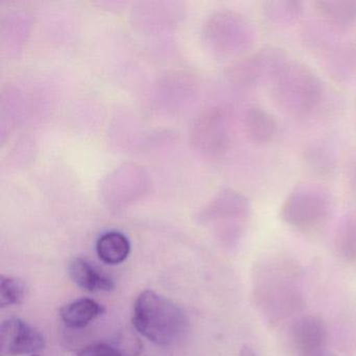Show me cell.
Returning <instances> with one entry per match:
<instances>
[{"instance_id":"cell-1","label":"cell","mask_w":356,"mask_h":356,"mask_svg":"<svg viewBox=\"0 0 356 356\" xmlns=\"http://www.w3.org/2000/svg\"><path fill=\"white\" fill-rule=\"evenodd\" d=\"M302 270L284 256H268L254 266L252 299L261 320L274 329L301 316L306 307Z\"/></svg>"},{"instance_id":"cell-2","label":"cell","mask_w":356,"mask_h":356,"mask_svg":"<svg viewBox=\"0 0 356 356\" xmlns=\"http://www.w3.org/2000/svg\"><path fill=\"white\" fill-rule=\"evenodd\" d=\"M270 99L277 109L295 120L314 115L325 99L320 76L303 62L287 60L268 83Z\"/></svg>"},{"instance_id":"cell-3","label":"cell","mask_w":356,"mask_h":356,"mask_svg":"<svg viewBox=\"0 0 356 356\" xmlns=\"http://www.w3.org/2000/svg\"><path fill=\"white\" fill-rule=\"evenodd\" d=\"M132 323L143 337L164 347L180 341L187 328L182 308L149 289L139 293L135 300Z\"/></svg>"},{"instance_id":"cell-4","label":"cell","mask_w":356,"mask_h":356,"mask_svg":"<svg viewBox=\"0 0 356 356\" xmlns=\"http://www.w3.org/2000/svg\"><path fill=\"white\" fill-rule=\"evenodd\" d=\"M332 214V201L324 187L301 183L287 195L280 208V218L298 232L314 235L324 230Z\"/></svg>"},{"instance_id":"cell-5","label":"cell","mask_w":356,"mask_h":356,"mask_svg":"<svg viewBox=\"0 0 356 356\" xmlns=\"http://www.w3.org/2000/svg\"><path fill=\"white\" fill-rule=\"evenodd\" d=\"M309 44L320 56L323 66L335 82H348L356 74V44L333 42L325 36L310 37Z\"/></svg>"},{"instance_id":"cell-6","label":"cell","mask_w":356,"mask_h":356,"mask_svg":"<svg viewBox=\"0 0 356 356\" xmlns=\"http://www.w3.org/2000/svg\"><path fill=\"white\" fill-rule=\"evenodd\" d=\"M44 347V335L26 321L19 318H9L1 323L0 356L34 355Z\"/></svg>"},{"instance_id":"cell-7","label":"cell","mask_w":356,"mask_h":356,"mask_svg":"<svg viewBox=\"0 0 356 356\" xmlns=\"http://www.w3.org/2000/svg\"><path fill=\"white\" fill-rule=\"evenodd\" d=\"M289 347L298 356H309L327 349L328 328L320 316L301 314L289 323Z\"/></svg>"},{"instance_id":"cell-8","label":"cell","mask_w":356,"mask_h":356,"mask_svg":"<svg viewBox=\"0 0 356 356\" xmlns=\"http://www.w3.org/2000/svg\"><path fill=\"white\" fill-rule=\"evenodd\" d=\"M286 51L280 47H264L243 60L238 67V80L247 87L268 85L279 68L289 60Z\"/></svg>"},{"instance_id":"cell-9","label":"cell","mask_w":356,"mask_h":356,"mask_svg":"<svg viewBox=\"0 0 356 356\" xmlns=\"http://www.w3.org/2000/svg\"><path fill=\"white\" fill-rule=\"evenodd\" d=\"M314 8L325 28L334 34H345L356 24V0H318Z\"/></svg>"},{"instance_id":"cell-10","label":"cell","mask_w":356,"mask_h":356,"mask_svg":"<svg viewBox=\"0 0 356 356\" xmlns=\"http://www.w3.org/2000/svg\"><path fill=\"white\" fill-rule=\"evenodd\" d=\"M245 130L254 145H270L278 132V124L272 113L261 106H252L245 115Z\"/></svg>"},{"instance_id":"cell-11","label":"cell","mask_w":356,"mask_h":356,"mask_svg":"<svg viewBox=\"0 0 356 356\" xmlns=\"http://www.w3.org/2000/svg\"><path fill=\"white\" fill-rule=\"evenodd\" d=\"M70 274L79 287L89 293L110 291L114 289L112 279L99 273L95 266L82 258H76L70 262Z\"/></svg>"},{"instance_id":"cell-12","label":"cell","mask_w":356,"mask_h":356,"mask_svg":"<svg viewBox=\"0 0 356 356\" xmlns=\"http://www.w3.org/2000/svg\"><path fill=\"white\" fill-rule=\"evenodd\" d=\"M105 312V308L89 298L74 300L60 310V316L66 326L70 328H84Z\"/></svg>"},{"instance_id":"cell-13","label":"cell","mask_w":356,"mask_h":356,"mask_svg":"<svg viewBox=\"0 0 356 356\" xmlns=\"http://www.w3.org/2000/svg\"><path fill=\"white\" fill-rule=\"evenodd\" d=\"M333 247L339 259L356 264V216L341 218L333 235Z\"/></svg>"},{"instance_id":"cell-14","label":"cell","mask_w":356,"mask_h":356,"mask_svg":"<svg viewBox=\"0 0 356 356\" xmlns=\"http://www.w3.org/2000/svg\"><path fill=\"white\" fill-rule=\"evenodd\" d=\"M97 251L102 261L116 266L128 258L131 251L130 241L122 233L111 231L99 237Z\"/></svg>"},{"instance_id":"cell-15","label":"cell","mask_w":356,"mask_h":356,"mask_svg":"<svg viewBox=\"0 0 356 356\" xmlns=\"http://www.w3.org/2000/svg\"><path fill=\"white\" fill-rule=\"evenodd\" d=\"M264 17L276 26L296 24L304 13V3L299 0H273L264 3Z\"/></svg>"},{"instance_id":"cell-16","label":"cell","mask_w":356,"mask_h":356,"mask_svg":"<svg viewBox=\"0 0 356 356\" xmlns=\"http://www.w3.org/2000/svg\"><path fill=\"white\" fill-rule=\"evenodd\" d=\"M303 162L306 170L316 178L329 179L334 174V157L322 145H308L304 149Z\"/></svg>"},{"instance_id":"cell-17","label":"cell","mask_w":356,"mask_h":356,"mask_svg":"<svg viewBox=\"0 0 356 356\" xmlns=\"http://www.w3.org/2000/svg\"><path fill=\"white\" fill-rule=\"evenodd\" d=\"M26 295L24 281L15 277L0 276V307L6 308L22 303Z\"/></svg>"},{"instance_id":"cell-18","label":"cell","mask_w":356,"mask_h":356,"mask_svg":"<svg viewBox=\"0 0 356 356\" xmlns=\"http://www.w3.org/2000/svg\"><path fill=\"white\" fill-rule=\"evenodd\" d=\"M76 356H124L120 350L107 343H95L83 349Z\"/></svg>"},{"instance_id":"cell-19","label":"cell","mask_w":356,"mask_h":356,"mask_svg":"<svg viewBox=\"0 0 356 356\" xmlns=\"http://www.w3.org/2000/svg\"><path fill=\"white\" fill-rule=\"evenodd\" d=\"M346 183L350 193L356 195V151L352 154L346 166Z\"/></svg>"},{"instance_id":"cell-20","label":"cell","mask_w":356,"mask_h":356,"mask_svg":"<svg viewBox=\"0 0 356 356\" xmlns=\"http://www.w3.org/2000/svg\"><path fill=\"white\" fill-rule=\"evenodd\" d=\"M309 356H337V354L333 353V352L329 351L328 349L323 350V351L318 352V353L312 354V355Z\"/></svg>"},{"instance_id":"cell-21","label":"cell","mask_w":356,"mask_h":356,"mask_svg":"<svg viewBox=\"0 0 356 356\" xmlns=\"http://www.w3.org/2000/svg\"><path fill=\"white\" fill-rule=\"evenodd\" d=\"M32 356H38V355H36V354H34V355H32Z\"/></svg>"}]
</instances>
